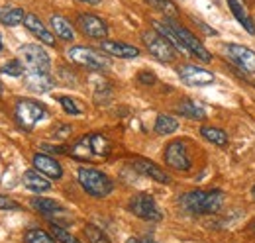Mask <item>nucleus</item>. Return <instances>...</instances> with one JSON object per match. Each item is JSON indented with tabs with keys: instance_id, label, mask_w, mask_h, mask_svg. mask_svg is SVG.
Returning a JSON list of instances; mask_svg holds the SVG:
<instances>
[{
	"instance_id": "obj_1",
	"label": "nucleus",
	"mask_w": 255,
	"mask_h": 243,
	"mask_svg": "<svg viewBox=\"0 0 255 243\" xmlns=\"http://www.w3.org/2000/svg\"><path fill=\"white\" fill-rule=\"evenodd\" d=\"M224 192L214 188V190H191L179 198L181 206L192 214H216L222 210L224 206Z\"/></svg>"
},
{
	"instance_id": "obj_2",
	"label": "nucleus",
	"mask_w": 255,
	"mask_h": 243,
	"mask_svg": "<svg viewBox=\"0 0 255 243\" xmlns=\"http://www.w3.org/2000/svg\"><path fill=\"white\" fill-rule=\"evenodd\" d=\"M77 181L87 194L95 198H104L114 190V182L110 181V177L95 167H81L77 171Z\"/></svg>"
},
{
	"instance_id": "obj_3",
	"label": "nucleus",
	"mask_w": 255,
	"mask_h": 243,
	"mask_svg": "<svg viewBox=\"0 0 255 243\" xmlns=\"http://www.w3.org/2000/svg\"><path fill=\"white\" fill-rule=\"evenodd\" d=\"M14 116H16V122H18V125H20L22 129L32 131L33 127H35V123L45 120L47 112H45V108H43L39 102L24 98V100H18V102H16V106H14Z\"/></svg>"
},
{
	"instance_id": "obj_4",
	"label": "nucleus",
	"mask_w": 255,
	"mask_h": 243,
	"mask_svg": "<svg viewBox=\"0 0 255 243\" xmlns=\"http://www.w3.org/2000/svg\"><path fill=\"white\" fill-rule=\"evenodd\" d=\"M67 57L69 61H73L75 65L93 69V71H102L110 67V61L106 59L102 53L95 51L93 47H85V45H75L67 49Z\"/></svg>"
},
{
	"instance_id": "obj_5",
	"label": "nucleus",
	"mask_w": 255,
	"mask_h": 243,
	"mask_svg": "<svg viewBox=\"0 0 255 243\" xmlns=\"http://www.w3.org/2000/svg\"><path fill=\"white\" fill-rule=\"evenodd\" d=\"M128 208L133 216H137L141 220H147V222H161L163 220V212L159 210L157 202L153 200V196H149L145 192L133 194L128 202Z\"/></svg>"
},
{
	"instance_id": "obj_6",
	"label": "nucleus",
	"mask_w": 255,
	"mask_h": 243,
	"mask_svg": "<svg viewBox=\"0 0 255 243\" xmlns=\"http://www.w3.org/2000/svg\"><path fill=\"white\" fill-rule=\"evenodd\" d=\"M20 61L28 67V71H49L51 67V57L47 55V51L35 43H24L20 49Z\"/></svg>"
},
{
	"instance_id": "obj_7",
	"label": "nucleus",
	"mask_w": 255,
	"mask_h": 243,
	"mask_svg": "<svg viewBox=\"0 0 255 243\" xmlns=\"http://www.w3.org/2000/svg\"><path fill=\"white\" fill-rule=\"evenodd\" d=\"M141 39H143V43H145V47L149 49V53L155 57L157 61H163V63H171V61L175 59V47L161 35L157 31H145L143 35H141Z\"/></svg>"
},
{
	"instance_id": "obj_8",
	"label": "nucleus",
	"mask_w": 255,
	"mask_h": 243,
	"mask_svg": "<svg viewBox=\"0 0 255 243\" xmlns=\"http://www.w3.org/2000/svg\"><path fill=\"white\" fill-rule=\"evenodd\" d=\"M165 163L175 171H189L192 167L191 153L187 149L185 141H171L165 147Z\"/></svg>"
},
{
	"instance_id": "obj_9",
	"label": "nucleus",
	"mask_w": 255,
	"mask_h": 243,
	"mask_svg": "<svg viewBox=\"0 0 255 243\" xmlns=\"http://www.w3.org/2000/svg\"><path fill=\"white\" fill-rule=\"evenodd\" d=\"M167 22H169V26L173 28V30L177 31V35L181 37V41L185 43V47L189 49V53L191 55H194V57H198L200 61H210L212 59V55H210V51L198 41V37L192 33L191 30H187V28H183V26H179L173 18H165Z\"/></svg>"
},
{
	"instance_id": "obj_10",
	"label": "nucleus",
	"mask_w": 255,
	"mask_h": 243,
	"mask_svg": "<svg viewBox=\"0 0 255 243\" xmlns=\"http://www.w3.org/2000/svg\"><path fill=\"white\" fill-rule=\"evenodd\" d=\"M181 81L189 87H208L214 83V75L206 69H200V67H194V65H183L177 69Z\"/></svg>"
},
{
	"instance_id": "obj_11",
	"label": "nucleus",
	"mask_w": 255,
	"mask_h": 243,
	"mask_svg": "<svg viewBox=\"0 0 255 243\" xmlns=\"http://www.w3.org/2000/svg\"><path fill=\"white\" fill-rule=\"evenodd\" d=\"M32 163H33V169L39 171L41 175H45L47 179L57 181V179L63 177V167L59 165L57 159H53V157L47 155V153H35L32 159Z\"/></svg>"
},
{
	"instance_id": "obj_12",
	"label": "nucleus",
	"mask_w": 255,
	"mask_h": 243,
	"mask_svg": "<svg viewBox=\"0 0 255 243\" xmlns=\"http://www.w3.org/2000/svg\"><path fill=\"white\" fill-rule=\"evenodd\" d=\"M226 51H228L230 59L238 63L246 73H255V53L250 47L240 45V43H228Z\"/></svg>"
},
{
	"instance_id": "obj_13",
	"label": "nucleus",
	"mask_w": 255,
	"mask_h": 243,
	"mask_svg": "<svg viewBox=\"0 0 255 243\" xmlns=\"http://www.w3.org/2000/svg\"><path fill=\"white\" fill-rule=\"evenodd\" d=\"M79 26L85 35L93 37V39H104L108 35V26L104 24L102 18H98L95 14H81L79 16Z\"/></svg>"
},
{
	"instance_id": "obj_14",
	"label": "nucleus",
	"mask_w": 255,
	"mask_h": 243,
	"mask_svg": "<svg viewBox=\"0 0 255 243\" xmlns=\"http://www.w3.org/2000/svg\"><path fill=\"white\" fill-rule=\"evenodd\" d=\"M100 49L102 53L106 55H112V57H118V59H133L139 55V49L129 45V43H122V41H108V39H102L100 41Z\"/></svg>"
},
{
	"instance_id": "obj_15",
	"label": "nucleus",
	"mask_w": 255,
	"mask_h": 243,
	"mask_svg": "<svg viewBox=\"0 0 255 243\" xmlns=\"http://www.w3.org/2000/svg\"><path fill=\"white\" fill-rule=\"evenodd\" d=\"M133 169H135L139 175H145V177L161 182V184H167V182L171 181L169 175L161 169L159 165H155V163H151V161H147V159H135V161H133Z\"/></svg>"
},
{
	"instance_id": "obj_16",
	"label": "nucleus",
	"mask_w": 255,
	"mask_h": 243,
	"mask_svg": "<svg viewBox=\"0 0 255 243\" xmlns=\"http://www.w3.org/2000/svg\"><path fill=\"white\" fill-rule=\"evenodd\" d=\"M26 87L33 92H49L55 87V81L45 71H28L26 73Z\"/></svg>"
},
{
	"instance_id": "obj_17",
	"label": "nucleus",
	"mask_w": 255,
	"mask_h": 243,
	"mask_svg": "<svg viewBox=\"0 0 255 243\" xmlns=\"http://www.w3.org/2000/svg\"><path fill=\"white\" fill-rule=\"evenodd\" d=\"M24 26L32 31L39 41H43L45 45H55V33H51V31L47 30V28L43 26V22H41L37 16H33V14H26Z\"/></svg>"
},
{
	"instance_id": "obj_18",
	"label": "nucleus",
	"mask_w": 255,
	"mask_h": 243,
	"mask_svg": "<svg viewBox=\"0 0 255 243\" xmlns=\"http://www.w3.org/2000/svg\"><path fill=\"white\" fill-rule=\"evenodd\" d=\"M67 153H69L75 161H98L95 151H93L91 135H85V137H81L79 141H75V143L67 149Z\"/></svg>"
},
{
	"instance_id": "obj_19",
	"label": "nucleus",
	"mask_w": 255,
	"mask_h": 243,
	"mask_svg": "<svg viewBox=\"0 0 255 243\" xmlns=\"http://www.w3.org/2000/svg\"><path fill=\"white\" fill-rule=\"evenodd\" d=\"M226 2H228V8H230V12L234 14V18L240 22V26H242L244 30L248 31L250 35H255L254 20H252V16L248 14V10H246V6L242 4V0H226Z\"/></svg>"
},
{
	"instance_id": "obj_20",
	"label": "nucleus",
	"mask_w": 255,
	"mask_h": 243,
	"mask_svg": "<svg viewBox=\"0 0 255 243\" xmlns=\"http://www.w3.org/2000/svg\"><path fill=\"white\" fill-rule=\"evenodd\" d=\"M151 26H153V30L157 31V33H161V35H163V37H165V39H167V41H169L177 51H181V53H185V55H191V53H189V49L185 47V43L181 41V37L177 35V31L169 26V22H167V20H165V22L153 20V24H151Z\"/></svg>"
},
{
	"instance_id": "obj_21",
	"label": "nucleus",
	"mask_w": 255,
	"mask_h": 243,
	"mask_svg": "<svg viewBox=\"0 0 255 243\" xmlns=\"http://www.w3.org/2000/svg\"><path fill=\"white\" fill-rule=\"evenodd\" d=\"M22 182H24V186L28 188V190H32V192H47V190H51V182L49 179H45V175H41L39 171H26L24 175H22Z\"/></svg>"
},
{
	"instance_id": "obj_22",
	"label": "nucleus",
	"mask_w": 255,
	"mask_h": 243,
	"mask_svg": "<svg viewBox=\"0 0 255 243\" xmlns=\"http://www.w3.org/2000/svg\"><path fill=\"white\" fill-rule=\"evenodd\" d=\"M26 20V12L16 6H2L0 8V24L4 26H18Z\"/></svg>"
},
{
	"instance_id": "obj_23",
	"label": "nucleus",
	"mask_w": 255,
	"mask_h": 243,
	"mask_svg": "<svg viewBox=\"0 0 255 243\" xmlns=\"http://www.w3.org/2000/svg\"><path fill=\"white\" fill-rule=\"evenodd\" d=\"M49 24H51V30L53 33L57 35V37H61L65 41H73L75 39V30H73V26L65 20L63 16H51V20H49Z\"/></svg>"
},
{
	"instance_id": "obj_24",
	"label": "nucleus",
	"mask_w": 255,
	"mask_h": 243,
	"mask_svg": "<svg viewBox=\"0 0 255 243\" xmlns=\"http://www.w3.org/2000/svg\"><path fill=\"white\" fill-rule=\"evenodd\" d=\"M30 206H32L33 210H37V212L41 214H59L63 212V206L59 204V202H55V200H51V198H41V196H33L32 200H30Z\"/></svg>"
},
{
	"instance_id": "obj_25",
	"label": "nucleus",
	"mask_w": 255,
	"mask_h": 243,
	"mask_svg": "<svg viewBox=\"0 0 255 243\" xmlns=\"http://www.w3.org/2000/svg\"><path fill=\"white\" fill-rule=\"evenodd\" d=\"M91 143H93V151L96 159H106L112 153V143L108 137H104L102 133H91Z\"/></svg>"
},
{
	"instance_id": "obj_26",
	"label": "nucleus",
	"mask_w": 255,
	"mask_h": 243,
	"mask_svg": "<svg viewBox=\"0 0 255 243\" xmlns=\"http://www.w3.org/2000/svg\"><path fill=\"white\" fill-rule=\"evenodd\" d=\"M200 133H202V137L206 139V141H210V143H214V145H226L228 143V133L224 131L222 127H214V125H204V127H200Z\"/></svg>"
},
{
	"instance_id": "obj_27",
	"label": "nucleus",
	"mask_w": 255,
	"mask_h": 243,
	"mask_svg": "<svg viewBox=\"0 0 255 243\" xmlns=\"http://www.w3.org/2000/svg\"><path fill=\"white\" fill-rule=\"evenodd\" d=\"M177 110H179V114H183V116H187V118H191V120H204V118H206V112H204L198 104H194L192 100H183V102H179Z\"/></svg>"
},
{
	"instance_id": "obj_28",
	"label": "nucleus",
	"mask_w": 255,
	"mask_h": 243,
	"mask_svg": "<svg viewBox=\"0 0 255 243\" xmlns=\"http://www.w3.org/2000/svg\"><path fill=\"white\" fill-rule=\"evenodd\" d=\"M177 127H179L177 118H173V116H169V114H159L157 120H155V131H157L159 135H169V133L177 131Z\"/></svg>"
},
{
	"instance_id": "obj_29",
	"label": "nucleus",
	"mask_w": 255,
	"mask_h": 243,
	"mask_svg": "<svg viewBox=\"0 0 255 243\" xmlns=\"http://www.w3.org/2000/svg\"><path fill=\"white\" fill-rule=\"evenodd\" d=\"M24 243H55V238H53V234L33 228L24 234Z\"/></svg>"
},
{
	"instance_id": "obj_30",
	"label": "nucleus",
	"mask_w": 255,
	"mask_h": 243,
	"mask_svg": "<svg viewBox=\"0 0 255 243\" xmlns=\"http://www.w3.org/2000/svg\"><path fill=\"white\" fill-rule=\"evenodd\" d=\"M83 232H85V238L89 240V243H110V240L106 238V234L100 228L93 226V224H87L83 228Z\"/></svg>"
},
{
	"instance_id": "obj_31",
	"label": "nucleus",
	"mask_w": 255,
	"mask_h": 243,
	"mask_svg": "<svg viewBox=\"0 0 255 243\" xmlns=\"http://www.w3.org/2000/svg\"><path fill=\"white\" fill-rule=\"evenodd\" d=\"M0 73L10 75V77H22V75H24V63H22V61H18V59L8 61L6 65H2V67H0Z\"/></svg>"
},
{
	"instance_id": "obj_32",
	"label": "nucleus",
	"mask_w": 255,
	"mask_h": 243,
	"mask_svg": "<svg viewBox=\"0 0 255 243\" xmlns=\"http://www.w3.org/2000/svg\"><path fill=\"white\" fill-rule=\"evenodd\" d=\"M51 234H53V238L59 243H81L75 236H71L67 230H63L61 226H57V224H53V222H51Z\"/></svg>"
},
{
	"instance_id": "obj_33",
	"label": "nucleus",
	"mask_w": 255,
	"mask_h": 243,
	"mask_svg": "<svg viewBox=\"0 0 255 243\" xmlns=\"http://www.w3.org/2000/svg\"><path fill=\"white\" fill-rule=\"evenodd\" d=\"M153 8H157L159 12L163 14H167V18H173V16H177V6L171 2V0H147Z\"/></svg>"
},
{
	"instance_id": "obj_34",
	"label": "nucleus",
	"mask_w": 255,
	"mask_h": 243,
	"mask_svg": "<svg viewBox=\"0 0 255 243\" xmlns=\"http://www.w3.org/2000/svg\"><path fill=\"white\" fill-rule=\"evenodd\" d=\"M59 102H61V106H63V110L67 114H71V116H79V114H81V108L77 106V102H75L73 98H69V96H59Z\"/></svg>"
},
{
	"instance_id": "obj_35",
	"label": "nucleus",
	"mask_w": 255,
	"mask_h": 243,
	"mask_svg": "<svg viewBox=\"0 0 255 243\" xmlns=\"http://www.w3.org/2000/svg\"><path fill=\"white\" fill-rule=\"evenodd\" d=\"M20 208H22V206H20L16 200H12V198L0 194V210H20Z\"/></svg>"
},
{
	"instance_id": "obj_36",
	"label": "nucleus",
	"mask_w": 255,
	"mask_h": 243,
	"mask_svg": "<svg viewBox=\"0 0 255 243\" xmlns=\"http://www.w3.org/2000/svg\"><path fill=\"white\" fill-rule=\"evenodd\" d=\"M137 81H139L141 85H153V83H155V75H153V73L143 71V73H139V75H137Z\"/></svg>"
},
{
	"instance_id": "obj_37",
	"label": "nucleus",
	"mask_w": 255,
	"mask_h": 243,
	"mask_svg": "<svg viewBox=\"0 0 255 243\" xmlns=\"http://www.w3.org/2000/svg\"><path fill=\"white\" fill-rule=\"evenodd\" d=\"M126 243H157V242H151V240H145V238H129Z\"/></svg>"
},
{
	"instance_id": "obj_38",
	"label": "nucleus",
	"mask_w": 255,
	"mask_h": 243,
	"mask_svg": "<svg viewBox=\"0 0 255 243\" xmlns=\"http://www.w3.org/2000/svg\"><path fill=\"white\" fill-rule=\"evenodd\" d=\"M81 2H87V4H100V0H81Z\"/></svg>"
},
{
	"instance_id": "obj_39",
	"label": "nucleus",
	"mask_w": 255,
	"mask_h": 243,
	"mask_svg": "<svg viewBox=\"0 0 255 243\" xmlns=\"http://www.w3.org/2000/svg\"><path fill=\"white\" fill-rule=\"evenodd\" d=\"M250 232H252V234L255 236V220L252 222V224H250Z\"/></svg>"
},
{
	"instance_id": "obj_40",
	"label": "nucleus",
	"mask_w": 255,
	"mask_h": 243,
	"mask_svg": "<svg viewBox=\"0 0 255 243\" xmlns=\"http://www.w3.org/2000/svg\"><path fill=\"white\" fill-rule=\"evenodd\" d=\"M252 198L255 200V184H254V188H252Z\"/></svg>"
},
{
	"instance_id": "obj_41",
	"label": "nucleus",
	"mask_w": 255,
	"mask_h": 243,
	"mask_svg": "<svg viewBox=\"0 0 255 243\" xmlns=\"http://www.w3.org/2000/svg\"><path fill=\"white\" fill-rule=\"evenodd\" d=\"M0 51H2V35H0Z\"/></svg>"
},
{
	"instance_id": "obj_42",
	"label": "nucleus",
	"mask_w": 255,
	"mask_h": 243,
	"mask_svg": "<svg viewBox=\"0 0 255 243\" xmlns=\"http://www.w3.org/2000/svg\"><path fill=\"white\" fill-rule=\"evenodd\" d=\"M0 96H2V85H0Z\"/></svg>"
}]
</instances>
